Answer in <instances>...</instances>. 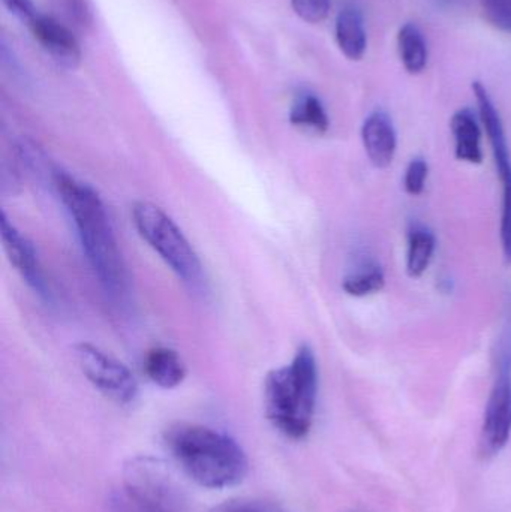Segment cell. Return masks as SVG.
Masks as SVG:
<instances>
[{
  "mask_svg": "<svg viewBox=\"0 0 511 512\" xmlns=\"http://www.w3.org/2000/svg\"><path fill=\"white\" fill-rule=\"evenodd\" d=\"M54 185L71 216L84 255L102 288L113 298L125 297L128 292V271L98 192L66 173H57Z\"/></svg>",
  "mask_w": 511,
  "mask_h": 512,
  "instance_id": "cell-1",
  "label": "cell"
},
{
  "mask_svg": "<svg viewBox=\"0 0 511 512\" xmlns=\"http://www.w3.org/2000/svg\"><path fill=\"white\" fill-rule=\"evenodd\" d=\"M165 444L182 471L204 489L237 486L248 474V457L242 447L210 427L176 424L165 433Z\"/></svg>",
  "mask_w": 511,
  "mask_h": 512,
  "instance_id": "cell-2",
  "label": "cell"
},
{
  "mask_svg": "<svg viewBox=\"0 0 511 512\" xmlns=\"http://www.w3.org/2000/svg\"><path fill=\"white\" fill-rule=\"evenodd\" d=\"M318 363L308 345L300 346L287 366L273 369L264 381L267 420L290 439L305 438L314 423L318 399Z\"/></svg>",
  "mask_w": 511,
  "mask_h": 512,
  "instance_id": "cell-3",
  "label": "cell"
},
{
  "mask_svg": "<svg viewBox=\"0 0 511 512\" xmlns=\"http://www.w3.org/2000/svg\"><path fill=\"white\" fill-rule=\"evenodd\" d=\"M132 222L141 239L186 285L197 288L203 283V264L176 222L153 203L140 201L132 207Z\"/></svg>",
  "mask_w": 511,
  "mask_h": 512,
  "instance_id": "cell-4",
  "label": "cell"
},
{
  "mask_svg": "<svg viewBox=\"0 0 511 512\" xmlns=\"http://www.w3.org/2000/svg\"><path fill=\"white\" fill-rule=\"evenodd\" d=\"M126 492L138 512H180L179 489L158 460L138 457L125 469Z\"/></svg>",
  "mask_w": 511,
  "mask_h": 512,
  "instance_id": "cell-5",
  "label": "cell"
},
{
  "mask_svg": "<svg viewBox=\"0 0 511 512\" xmlns=\"http://www.w3.org/2000/svg\"><path fill=\"white\" fill-rule=\"evenodd\" d=\"M474 95L479 105V116L485 126L492 147L495 168L503 186V210H501V246L504 256L511 262V152L506 129L500 111L495 107L491 95L482 83L473 84Z\"/></svg>",
  "mask_w": 511,
  "mask_h": 512,
  "instance_id": "cell-6",
  "label": "cell"
},
{
  "mask_svg": "<svg viewBox=\"0 0 511 512\" xmlns=\"http://www.w3.org/2000/svg\"><path fill=\"white\" fill-rule=\"evenodd\" d=\"M511 438V336L503 346L498 375L486 403L480 435V454L485 459L500 454Z\"/></svg>",
  "mask_w": 511,
  "mask_h": 512,
  "instance_id": "cell-7",
  "label": "cell"
},
{
  "mask_svg": "<svg viewBox=\"0 0 511 512\" xmlns=\"http://www.w3.org/2000/svg\"><path fill=\"white\" fill-rule=\"evenodd\" d=\"M77 358L84 376L105 397L129 405L138 394V384L125 364L90 343L77 346Z\"/></svg>",
  "mask_w": 511,
  "mask_h": 512,
  "instance_id": "cell-8",
  "label": "cell"
},
{
  "mask_svg": "<svg viewBox=\"0 0 511 512\" xmlns=\"http://www.w3.org/2000/svg\"><path fill=\"white\" fill-rule=\"evenodd\" d=\"M0 236L9 261L23 277L24 282L38 294H47V282L35 246L8 221L5 213L0 216Z\"/></svg>",
  "mask_w": 511,
  "mask_h": 512,
  "instance_id": "cell-9",
  "label": "cell"
},
{
  "mask_svg": "<svg viewBox=\"0 0 511 512\" xmlns=\"http://www.w3.org/2000/svg\"><path fill=\"white\" fill-rule=\"evenodd\" d=\"M33 36L41 45L42 50L66 69L77 68L81 60L80 44L71 30L47 15L36 14L29 23Z\"/></svg>",
  "mask_w": 511,
  "mask_h": 512,
  "instance_id": "cell-10",
  "label": "cell"
},
{
  "mask_svg": "<svg viewBox=\"0 0 511 512\" xmlns=\"http://www.w3.org/2000/svg\"><path fill=\"white\" fill-rule=\"evenodd\" d=\"M362 141L369 162L378 170L390 167L398 150V134L392 117L383 110H375L362 126Z\"/></svg>",
  "mask_w": 511,
  "mask_h": 512,
  "instance_id": "cell-11",
  "label": "cell"
},
{
  "mask_svg": "<svg viewBox=\"0 0 511 512\" xmlns=\"http://www.w3.org/2000/svg\"><path fill=\"white\" fill-rule=\"evenodd\" d=\"M482 120L471 108H462L453 114L450 129L455 141V156L458 161L480 165L485 159L482 147Z\"/></svg>",
  "mask_w": 511,
  "mask_h": 512,
  "instance_id": "cell-12",
  "label": "cell"
},
{
  "mask_svg": "<svg viewBox=\"0 0 511 512\" xmlns=\"http://www.w3.org/2000/svg\"><path fill=\"white\" fill-rule=\"evenodd\" d=\"M144 373L161 388H176L186 378V366L174 349L158 346L150 349L144 357Z\"/></svg>",
  "mask_w": 511,
  "mask_h": 512,
  "instance_id": "cell-13",
  "label": "cell"
},
{
  "mask_svg": "<svg viewBox=\"0 0 511 512\" xmlns=\"http://www.w3.org/2000/svg\"><path fill=\"white\" fill-rule=\"evenodd\" d=\"M437 251V237L434 231L420 222H413L407 233V258L405 268L413 279H419L428 271Z\"/></svg>",
  "mask_w": 511,
  "mask_h": 512,
  "instance_id": "cell-14",
  "label": "cell"
},
{
  "mask_svg": "<svg viewBox=\"0 0 511 512\" xmlns=\"http://www.w3.org/2000/svg\"><path fill=\"white\" fill-rule=\"evenodd\" d=\"M335 35L339 50L347 59L360 60L365 56L368 39L362 14L356 8H345L339 12Z\"/></svg>",
  "mask_w": 511,
  "mask_h": 512,
  "instance_id": "cell-15",
  "label": "cell"
},
{
  "mask_svg": "<svg viewBox=\"0 0 511 512\" xmlns=\"http://www.w3.org/2000/svg\"><path fill=\"white\" fill-rule=\"evenodd\" d=\"M290 122L297 128L326 134L329 131L330 119L323 102L314 93H300L294 99L290 111Z\"/></svg>",
  "mask_w": 511,
  "mask_h": 512,
  "instance_id": "cell-16",
  "label": "cell"
},
{
  "mask_svg": "<svg viewBox=\"0 0 511 512\" xmlns=\"http://www.w3.org/2000/svg\"><path fill=\"white\" fill-rule=\"evenodd\" d=\"M399 56L404 68L416 75L428 65V44L422 30L413 23L404 24L398 33Z\"/></svg>",
  "mask_w": 511,
  "mask_h": 512,
  "instance_id": "cell-17",
  "label": "cell"
},
{
  "mask_svg": "<svg viewBox=\"0 0 511 512\" xmlns=\"http://www.w3.org/2000/svg\"><path fill=\"white\" fill-rule=\"evenodd\" d=\"M386 286V274L378 262L365 261L357 265L342 280V288L351 297H369L378 294Z\"/></svg>",
  "mask_w": 511,
  "mask_h": 512,
  "instance_id": "cell-18",
  "label": "cell"
},
{
  "mask_svg": "<svg viewBox=\"0 0 511 512\" xmlns=\"http://www.w3.org/2000/svg\"><path fill=\"white\" fill-rule=\"evenodd\" d=\"M429 177V164L422 156H417L405 168L404 191L411 197H419L425 192Z\"/></svg>",
  "mask_w": 511,
  "mask_h": 512,
  "instance_id": "cell-19",
  "label": "cell"
},
{
  "mask_svg": "<svg viewBox=\"0 0 511 512\" xmlns=\"http://www.w3.org/2000/svg\"><path fill=\"white\" fill-rule=\"evenodd\" d=\"M486 18L498 29L511 33V0H479Z\"/></svg>",
  "mask_w": 511,
  "mask_h": 512,
  "instance_id": "cell-20",
  "label": "cell"
},
{
  "mask_svg": "<svg viewBox=\"0 0 511 512\" xmlns=\"http://www.w3.org/2000/svg\"><path fill=\"white\" fill-rule=\"evenodd\" d=\"M291 5L303 21L311 24L326 20L330 11V0H291Z\"/></svg>",
  "mask_w": 511,
  "mask_h": 512,
  "instance_id": "cell-21",
  "label": "cell"
},
{
  "mask_svg": "<svg viewBox=\"0 0 511 512\" xmlns=\"http://www.w3.org/2000/svg\"><path fill=\"white\" fill-rule=\"evenodd\" d=\"M209 512H278L272 505L255 499H231L224 504L216 505Z\"/></svg>",
  "mask_w": 511,
  "mask_h": 512,
  "instance_id": "cell-22",
  "label": "cell"
},
{
  "mask_svg": "<svg viewBox=\"0 0 511 512\" xmlns=\"http://www.w3.org/2000/svg\"><path fill=\"white\" fill-rule=\"evenodd\" d=\"M3 3H5L9 12H12L15 17L21 18V20H26L27 23L35 18L36 11L30 0H3Z\"/></svg>",
  "mask_w": 511,
  "mask_h": 512,
  "instance_id": "cell-23",
  "label": "cell"
}]
</instances>
